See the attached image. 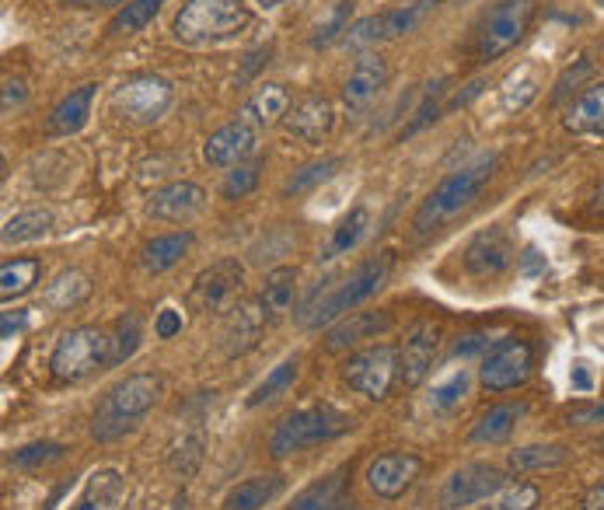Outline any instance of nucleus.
<instances>
[{"label": "nucleus", "mask_w": 604, "mask_h": 510, "mask_svg": "<svg viewBox=\"0 0 604 510\" xmlns=\"http://www.w3.org/2000/svg\"><path fill=\"white\" fill-rule=\"evenodd\" d=\"M496 154H479L475 161L454 168V172H447L437 186H433L430 197L420 203L416 217H413V228L420 238L441 231L447 221H454L457 213H465L475 200L479 192L490 186L493 172H496Z\"/></svg>", "instance_id": "1"}, {"label": "nucleus", "mask_w": 604, "mask_h": 510, "mask_svg": "<svg viewBox=\"0 0 604 510\" xmlns=\"http://www.w3.org/2000/svg\"><path fill=\"white\" fill-rule=\"evenodd\" d=\"M252 26V11L245 0H185L175 14V39L182 46H213L228 42Z\"/></svg>", "instance_id": "2"}, {"label": "nucleus", "mask_w": 604, "mask_h": 510, "mask_svg": "<svg viewBox=\"0 0 604 510\" xmlns=\"http://www.w3.org/2000/svg\"><path fill=\"white\" fill-rule=\"evenodd\" d=\"M161 388L164 384L158 374H130L127 381L112 384L102 409L94 412L91 433L99 437V441H115V437H123L133 427V420H140L143 412L154 409V402L161 399Z\"/></svg>", "instance_id": "3"}, {"label": "nucleus", "mask_w": 604, "mask_h": 510, "mask_svg": "<svg viewBox=\"0 0 604 510\" xmlns=\"http://www.w3.org/2000/svg\"><path fill=\"white\" fill-rule=\"evenodd\" d=\"M392 266H395L392 252H381V256H371L368 262H360L340 287L329 290V294H322V304H315L308 314H301V322L315 329V326H325L332 319H340V314H346L350 308L364 304L368 298L378 294L384 283H389Z\"/></svg>", "instance_id": "4"}, {"label": "nucleus", "mask_w": 604, "mask_h": 510, "mask_svg": "<svg viewBox=\"0 0 604 510\" xmlns=\"http://www.w3.org/2000/svg\"><path fill=\"white\" fill-rule=\"evenodd\" d=\"M353 427V420L343 409L335 406H308L301 412H290V417L276 427L273 441H270V454L273 458H290L311 444H322L340 437Z\"/></svg>", "instance_id": "5"}, {"label": "nucleus", "mask_w": 604, "mask_h": 510, "mask_svg": "<svg viewBox=\"0 0 604 510\" xmlns=\"http://www.w3.org/2000/svg\"><path fill=\"white\" fill-rule=\"evenodd\" d=\"M535 0H496V4L482 14L479 32H475V60L493 63L503 53H511L514 46L527 36L531 18H535Z\"/></svg>", "instance_id": "6"}, {"label": "nucleus", "mask_w": 604, "mask_h": 510, "mask_svg": "<svg viewBox=\"0 0 604 510\" xmlns=\"http://www.w3.org/2000/svg\"><path fill=\"white\" fill-rule=\"evenodd\" d=\"M109 363H112V336L94 326H81L60 336V343L50 357V371L57 381H84L88 374L109 368Z\"/></svg>", "instance_id": "7"}, {"label": "nucleus", "mask_w": 604, "mask_h": 510, "mask_svg": "<svg viewBox=\"0 0 604 510\" xmlns=\"http://www.w3.org/2000/svg\"><path fill=\"white\" fill-rule=\"evenodd\" d=\"M172 99H175V91L164 78L137 74L112 91V109L123 116L127 123L148 127V123H158V119L172 109Z\"/></svg>", "instance_id": "8"}, {"label": "nucleus", "mask_w": 604, "mask_h": 510, "mask_svg": "<svg viewBox=\"0 0 604 510\" xmlns=\"http://www.w3.org/2000/svg\"><path fill=\"white\" fill-rule=\"evenodd\" d=\"M399 378V350L389 343H378L368 350H356L346 363H343V381L360 392L364 399H389L392 384Z\"/></svg>", "instance_id": "9"}, {"label": "nucleus", "mask_w": 604, "mask_h": 510, "mask_svg": "<svg viewBox=\"0 0 604 510\" xmlns=\"http://www.w3.org/2000/svg\"><path fill=\"white\" fill-rule=\"evenodd\" d=\"M245 287V266L238 259H217L213 266L192 280L189 287V308L200 314H221L231 311Z\"/></svg>", "instance_id": "10"}, {"label": "nucleus", "mask_w": 604, "mask_h": 510, "mask_svg": "<svg viewBox=\"0 0 604 510\" xmlns=\"http://www.w3.org/2000/svg\"><path fill=\"white\" fill-rule=\"evenodd\" d=\"M433 11V0H409V4H399L392 11H381L374 18L356 21V26L346 32L350 46H374V42H395L402 36H413L423 21Z\"/></svg>", "instance_id": "11"}, {"label": "nucleus", "mask_w": 604, "mask_h": 510, "mask_svg": "<svg viewBox=\"0 0 604 510\" xmlns=\"http://www.w3.org/2000/svg\"><path fill=\"white\" fill-rule=\"evenodd\" d=\"M531 363H535V350H531L527 339H500V343L482 360V384L490 392H511V388L524 384L531 374Z\"/></svg>", "instance_id": "12"}, {"label": "nucleus", "mask_w": 604, "mask_h": 510, "mask_svg": "<svg viewBox=\"0 0 604 510\" xmlns=\"http://www.w3.org/2000/svg\"><path fill=\"white\" fill-rule=\"evenodd\" d=\"M506 486V476L496 466H486V461H472V466L451 472V479L441 490V510H462L472 507L479 500H490L493 493H500Z\"/></svg>", "instance_id": "13"}, {"label": "nucleus", "mask_w": 604, "mask_h": 510, "mask_svg": "<svg viewBox=\"0 0 604 510\" xmlns=\"http://www.w3.org/2000/svg\"><path fill=\"white\" fill-rule=\"evenodd\" d=\"M441 350V326L437 322H416L409 329L405 343L399 350V378L405 388H420L433 371V360Z\"/></svg>", "instance_id": "14"}, {"label": "nucleus", "mask_w": 604, "mask_h": 510, "mask_svg": "<svg viewBox=\"0 0 604 510\" xmlns=\"http://www.w3.org/2000/svg\"><path fill=\"white\" fill-rule=\"evenodd\" d=\"M465 262V273L469 277H479V280H493L500 273L511 270V262H514V246H511V238H506L503 228H490V231H482L469 241V249L462 256Z\"/></svg>", "instance_id": "15"}, {"label": "nucleus", "mask_w": 604, "mask_h": 510, "mask_svg": "<svg viewBox=\"0 0 604 510\" xmlns=\"http://www.w3.org/2000/svg\"><path fill=\"white\" fill-rule=\"evenodd\" d=\"M420 472H423V461L416 454L389 451V454H378L368 466V486L374 497L395 500L420 479Z\"/></svg>", "instance_id": "16"}, {"label": "nucleus", "mask_w": 604, "mask_h": 510, "mask_svg": "<svg viewBox=\"0 0 604 510\" xmlns=\"http://www.w3.org/2000/svg\"><path fill=\"white\" fill-rule=\"evenodd\" d=\"M255 143H259L255 127L245 123V119H234V123L210 133V140L203 143V161L213 168H234L255 151Z\"/></svg>", "instance_id": "17"}, {"label": "nucleus", "mask_w": 604, "mask_h": 510, "mask_svg": "<svg viewBox=\"0 0 604 510\" xmlns=\"http://www.w3.org/2000/svg\"><path fill=\"white\" fill-rule=\"evenodd\" d=\"M265 326H270V314H265L262 301H238L224 322V353L228 357L249 353L262 339Z\"/></svg>", "instance_id": "18"}, {"label": "nucleus", "mask_w": 604, "mask_h": 510, "mask_svg": "<svg viewBox=\"0 0 604 510\" xmlns=\"http://www.w3.org/2000/svg\"><path fill=\"white\" fill-rule=\"evenodd\" d=\"M203 210H207V192L197 182H172L158 189L148 200L151 217H158V221H175V224L192 221V217H200Z\"/></svg>", "instance_id": "19"}, {"label": "nucleus", "mask_w": 604, "mask_h": 510, "mask_svg": "<svg viewBox=\"0 0 604 510\" xmlns=\"http://www.w3.org/2000/svg\"><path fill=\"white\" fill-rule=\"evenodd\" d=\"M395 326L392 311H356L350 319L335 322L325 336V350L329 353H343L350 347H360L364 339H378L381 332H389Z\"/></svg>", "instance_id": "20"}, {"label": "nucleus", "mask_w": 604, "mask_h": 510, "mask_svg": "<svg viewBox=\"0 0 604 510\" xmlns=\"http://www.w3.org/2000/svg\"><path fill=\"white\" fill-rule=\"evenodd\" d=\"M384 84H389V63H384L378 53H364V57L353 63L350 78L343 84V102H346V109H353V112L368 109L378 99V94H381Z\"/></svg>", "instance_id": "21"}, {"label": "nucleus", "mask_w": 604, "mask_h": 510, "mask_svg": "<svg viewBox=\"0 0 604 510\" xmlns=\"http://www.w3.org/2000/svg\"><path fill=\"white\" fill-rule=\"evenodd\" d=\"M283 123L294 137H301L308 143H322L335 127V112H332L329 99H322V94H304V99H298L294 106H290Z\"/></svg>", "instance_id": "22"}, {"label": "nucleus", "mask_w": 604, "mask_h": 510, "mask_svg": "<svg viewBox=\"0 0 604 510\" xmlns=\"http://www.w3.org/2000/svg\"><path fill=\"white\" fill-rule=\"evenodd\" d=\"M94 88H99V84H81L70 94H63V99L53 106L50 119H46V130H50L53 137H74V133H81L84 123H88V116H91Z\"/></svg>", "instance_id": "23"}, {"label": "nucleus", "mask_w": 604, "mask_h": 510, "mask_svg": "<svg viewBox=\"0 0 604 510\" xmlns=\"http://www.w3.org/2000/svg\"><path fill=\"white\" fill-rule=\"evenodd\" d=\"M524 412H527L524 402H503V406L486 409L475 420V427L469 430V441L472 444H500V441H506V437L517 430V423L524 420Z\"/></svg>", "instance_id": "24"}, {"label": "nucleus", "mask_w": 604, "mask_h": 510, "mask_svg": "<svg viewBox=\"0 0 604 510\" xmlns=\"http://www.w3.org/2000/svg\"><path fill=\"white\" fill-rule=\"evenodd\" d=\"M290 106H294V102H290V91L283 84H262L245 102V109H241V119L252 123L255 130H262V127L270 130V127L280 123V119H286Z\"/></svg>", "instance_id": "25"}, {"label": "nucleus", "mask_w": 604, "mask_h": 510, "mask_svg": "<svg viewBox=\"0 0 604 510\" xmlns=\"http://www.w3.org/2000/svg\"><path fill=\"white\" fill-rule=\"evenodd\" d=\"M563 127L576 137L584 133H604V81L591 84L587 91H580L573 106L563 116Z\"/></svg>", "instance_id": "26"}, {"label": "nucleus", "mask_w": 604, "mask_h": 510, "mask_svg": "<svg viewBox=\"0 0 604 510\" xmlns=\"http://www.w3.org/2000/svg\"><path fill=\"white\" fill-rule=\"evenodd\" d=\"M91 294V280L88 273L81 270H63L53 277V283H46L42 290V304L50 308V311H74L88 301Z\"/></svg>", "instance_id": "27"}, {"label": "nucleus", "mask_w": 604, "mask_h": 510, "mask_svg": "<svg viewBox=\"0 0 604 510\" xmlns=\"http://www.w3.org/2000/svg\"><path fill=\"white\" fill-rule=\"evenodd\" d=\"M294 298H298V273L290 270V266H280V270L265 277L259 301H262L265 314H270V322L286 319L290 308H294Z\"/></svg>", "instance_id": "28"}, {"label": "nucleus", "mask_w": 604, "mask_h": 510, "mask_svg": "<svg viewBox=\"0 0 604 510\" xmlns=\"http://www.w3.org/2000/svg\"><path fill=\"white\" fill-rule=\"evenodd\" d=\"M283 493V479L280 476H255L238 482L224 500V510H262L270 507Z\"/></svg>", "instance_id": "29"}, {"label": "nucleus", "mask_w": 604, "mask_h": 510, "mask_svg": "<svg viewBox=\"0 0 604 510\" xmlns=\"http://www.w3.org/2000/svg\"><path fill=\"white\" fill-rule=\"evenodd\" d=\"M192 249V234L189 231H172V234H158L143 246V266L151 273H164Z\"/></svg>", "instance_id": "30"}, {"label": "nucleus", "mask_w": 604, "mask_h": 510, "mask_svg": "<svg viewBox=\"0 0 604 510\" xmlns=\"http://www.w3.org/2000/svg\"><path fill=\"white\" fill-rule=\"evenodd\" d=\"M119 497H123V476L112 469H102L88 479L81 500L70 510H112L119 503Z\"/></svg>", "instance_id": "31"}, {"label": "nucleus", "mask_w": 604, "mask_h": 510, "mask_svg": "<svg viewBox=\"0 0 604 510\" xmlns=\"http://www.w3.org/2000/svg\"><path fill=\"white\" fill-rule=\"evenodd\" d=\"M343 490H346V479H343V472H335V476H329V479H322L315 486H308V490L298 493L294 503H290L286 510H340L346 503Z\"/></svg>", "instance_id": "32"}, {"label": "nucleus", "mask_w": 604, "mask_h": 510, "mask_svg": "<svg viewBox=\"0 0 604 510\" xmlns=\"http://www.w3.org/2000/svg\"><path fill=\"white\" fill-rule=\"evenodd\" d=\"M511 469L514 472H548V469H563L570 461V451L563 444H527L511 451Z\"/></svg>", "instance_id": "33"}, {"label": "nucleus", "mask_w": 604, "mask_h": 510, "mask_svg": "<svg viewBox=\"0 0 604 510\" xmlns=\"http://www.w3.org/2000/svg\"><path fill=\"white\" fill-rule=\"evenodd\" d=\"M39 273H42L39 259H8L0 266V298L14 301L21 294H29V290L39 283Z\"/></svg>", "instance_id": "34"}, {"label": "nucleus", "mask_w": 604, "mask_h": 510, "mask_svg": "<svg viewBox=\"0 0 604 510\" xmlns=\"http://www.w3.org/2000/svg\"><path fill=\"white\" fill-rule=\"evenodd\" d=\"M50 228H53L50 210H21L4 224L0 238H4V246H21V241H36L42 234H50Z\"/></svg>", "instance_id": "35"}, {"label": "nucleus", "mask_w": 604, "mask_h": 510, "mask_svg": "<svg viewBox=\"0 0 604 510\" xmlns=\"http://www.w3.org/2000/svg\"><path fill=\"white\" fill-rule=\"evenodd\" d=\"M368 224H371V213H368V207H353V210L343 217V221L332 228L329 249H325V256H322V259H335V256H343V252L356 249V241L364 238Z\"/></svg>", "instance_id": "36"}, {"label": "nucleus", "mask_w": 604, "mask_h": 510, "mask_svg": "<svg viewBox=\"0 0 604 510\" xmlns=\"http://www.w3.org/2000/svg\"><path fill=\"white\" fill-rule=\"evenodd\" d=\"M161 4H164V0H127V4L119 8V14L112 18L109 32L112 36H137V32H143L158 18Z\"/></svg>", "instance_id": "37"}, {"label": "nucleus", "mask_w": 604, "mask_h": 510, "mask_svg": "<svg viewBox=\"0 0 604 510\" xmlns=\"http://www.w3.org/2000/svg\"><path fill=\"white\" fill-rule=\"evenodd\" d=\"M298 374H301V360H298V357L283 360L280 368H273L270 374H265V381H262V384L255 388V392L249 396V406H262V402H270V399L283 396L286 388L298 381Z\"/></svg>", "instance_id": "38"}, {"label": "nucleus", "mask_w": 604, "mask_h": 510, "mask_svg": "<svg viewBox=\"0 0 604 510\" xmlns=\"http://www.w3.org/2000/svg\"><path fill=\"white\" fill-rule=\"evenodd\" d=\"M542 503V490L535 482H506L500 493L490 497V510H535Z\"/></svg>", "instance_id": "39"}, {"label": "nucleus", "mask_w": 604, "mask_h": 510, "mask_svg": "<svg viewBox=\"0 0 604 510\" xmlns=\"http://www.w3.org/2000/svg\"><path fill=\"white\" fill-rule=\"evenodd\" d=\"M140 336H143V322H140V314L130 311L123 314V319L115 322V332H112V363H123L137 353L140 347Z\"/></svg>", "instance_id": "40"}, {"label": "nucleus", "mask_w": 604, "mask_h": 510, "mask_svg": "<svg viewBox=\"0 0 604 510\" xmlns=\"http://www.w3.org/2000/svg\"><path fill=\"white\" fill-rule=\"evenodd\" d=\"M259 176H262V158L234 164L231 172H228V179H224V186H221L224 200H245L249 192L259 186Z\"/></svg>", "instance_id": "41"}, {"label": "nucleus", "mask_w": 604, "mask_h": 510, "mask_svg": "<svg viewBox=\"0 0 604 510\" xmlns=\"http://www.w3.org/2000/svg\"><path fill=\"white\" fill-rule=\"evenodd\" d=\"M340 164H343L340 158H325V161L308 164V168H301V172H294V179H286V182H283V192H294V197H298V192H304V189H311V186L325 182Z\"/></svg>", "instance_id": "42"}, {"label": "nucleus", "mask_w": 604, "mask_h": 510, "mask_svg": "<svg viewBox=\"0 0 604 510\" xmlns=\"http://www.w3.org/2000/svg\"><path fill=\"white\" fill-rule=\"evenodd\" d=\"M67 454L63 444H53V441H39V444H26L21 451H14V466L18 469H39V466H50V461H60Z\"/></svg>", "instance_id": "43"}, {"label": "nucleus", "mask_w": 604, "mask_h": 510, "mask_svg": "<svg viewBox=\"0 0 604 510\" xmlns=\"http://www.w3.org/2000/svg\"><path fill=\"white\" fill-rule=\"evenodd\" d=\"M350 14H353V0H340L335 11L329 14V21H322L315 32V46H329L332 39H340L350 32Z\"/></svg>", "instance_id": "44"}, {"label": "nucleus", "mask_w": 604, "mask_h": 510, "mask_svg": "<svg viewBox=\"0 0 604 510\" xmlns=\"http://www.w3.org/2000/svg\"><path fill=\"white\" fill-rule=\"evenodd\" d=\"M469 388H472V374L469 371H457L451 381H444L437 392H433V406H437L441 412L454 409V406H462V399L469 396Z\"/></svg>", "instance_id": "45"}, {"label": "nucleus", "mask_w": 604, "mask_h": 510, "mask_svg": "<svg viewBox=\"0 0 604 510\" xmlns=\"http://www.w3.org/2000/svg\"><path fill=\"white\" fill-rule=\"evenodd\" d=\"M200 461H203V441H200V437H185V441L172 451V469L182 472L185 479L200 469Z\"/></svg>", "instance_id": "46"}, {"label": "nucleus", "mask_w": 604, "mask_h": 510, "mask_svg": "<svg viewBox=\"0 0 604 510\" xmlns=\"http://www.w3.org/2000/svg\"><path fill=\"white\" fill-rule=\"evenodd\" d=\"M591 74H594V63H591V60L584 57V60H580L576 67H570L566 74L560 78V84H555V91H552V99L560 102L563 94H570V91H573V88H576L580 81H584V78H591Z\"/></svg>", "instance_id": "47"}, {"label": "nucleus", "mask_w": 604, "mask_h": 510, "mask_svg": "<svg viewBox=\"0 0 604 510\" xmlns=\"http://www.w3.org/2000/svg\"><path fill=\"white\" fill-rule=\"evenodd\" d=\"M566 423L570 427H597V423H604V399L587 402V406H573L566 412Z\"/></svg>", "instance_id": "48"}, {"label": "nucleus", "mask_w": 604, "mask_h": 510, "mask_svg": "<svg viewBox=\"0 0 604 510\" xmlns=\"http://www.w3.org/2000/svg\"><path fill=\"white\" fill-rule=\"evenodd\" d=\"M490 343H493V339H490L486 332H469V336H462V339L454 343V353H457V357H475V353L486 350Z\"/></svg>", "instance_id": "49"}, {"label": "nucleus", "mask_w": 604, "mask_h": 510, "mask_svg": "<svg viewBox=\"0 0 604 510\" xmlns=\"http://www.w3.org/2000/svg\"><path fill=\"white\" fill-rule=\"evenodd\" d=\"M154 332H158V339H172V336H179V332H182V314H179L175 308H164V311L158 314V322H154Z\"/></svg>", "instance_id": "50"}, {"label": "nucleus", "mask_w": 604, "mask_h": 510, "mask_svg": "<svg viewBox=\"0 0 604 510\" xmlns=\"http://www.w3.org/2000/svg\"><path fill=\"white\" fill-rule=\"evenodd\" d=\"M21 102H26V84L14 78H4V112H11Z\"/></svg>", "instance_id": "51"}, {"label": "nucleus", "mask_w": 604, "mask_h": 510, "mask_svg": "<svg viewBox=\"0 0 604 510\" xmlns=\"http://www.w3.org/2000/svg\"><path fill=\"white\" fill-rule=\"evenodd\" d=\"M580 507H584V510H604V479L594 482L591 490L580 497Z\"/></svg>", "instance_id": "52"}, {"label": "nucleus", "mask_w": 604, "mask_h": 510, "mask_svg": "<svg viewBox=\"0 0 604 510\" xmlns=\"http://www.w3.org/2000/svg\"><path fill=\"white\" fill-rule=\"evenodd\" d=\"M53 4H74V8H115L127 0H53Z\"/></svg>", "instance_id": "53"}, {"label": "nucleus", "mask_w": 604, "mask_h": 510, "mask_svg": "<svg viewBox=\"0 0 604 510\" xmlns=\"http://www.w3.org/2000/svg\"><path fill=\"white\" fill-rule=\"evenodd\" d=\"M21 326H26V314H21V311H18V314H11V311H8V314H4V329H0V336L11 339V332H18Z\"/></svg>", "instance_id": "54"}, {"label": "nucleus", "mask_w": 604, "mask_h": 510, "mask_svg": "<svg viewBox=\"0 0 604 510\" xmlns=\"http://www.w3.org/2000/svg\"><path fill=\"white\" fill-rule=\"evenodd\" d=\"M538 266H542V262H538V252L531 249V252H527V262H524V273H538Z\"/></svg>", "instance_id": "55"}, {"label": "nucleus", "mask_w": 604, "mask_h": 510, "mask_svg": "<svg viewBox=\"0 0 604 510\" xmlns=\"http://www.w3.org/2000/svg\"><path fill=\"white\" fill-rule=\"evenodd\" d=\"M591 207H594V213H601V217H604V182L597 186V192H594V203H591Z\"/></svg>", "instance_id": "56"}, {"label": "nucleus", "mask_w": 604, "mask_h": 510, "mask_svg": "<svg viewBox=\"0 0 604 510\" xmlns=\"http://www.w3.org/2000/svg\"><path fill=\"white\" fill-rule=\"evenodd\" d=\"M259 4L265 8V11H273V8H280V4H286V0H259Z\"/></svg>", "instance_id": "57"}, {"label": "nucleus", "mask_w": 604, "mask_h": 510, "mask_svg": "<svg viewBox=\"0 0 604 510\" xmlns=\"http://www.w3.org/2000/svg\"><path fill=\"white\" fill-rule=\"evenodd\" d=\"M340 510H356V503H350V500H346V503H343Z\"/></svg>", "instance_id": "58"}, {"label": "nucleus", "mask_w": 604, "mask_h": 510, "mask_svg": "<svg viewBox=\"0 0 604 510\" xmlns=\"http://www.w3.org/2000/svg\"><path fill=\"white\" fill-rule=\"evenodd\" d=\"M597 448H601V451H604V433H601V441H597Z\"/></svg>", "instance_id": "59"}, {"label": "nucleus", "mask_w": 604, "mask_h": 510, "mask_svg": "<svg viewBox=\"0 0 604 510\" xmlns=\"http://www.w3.org/2000/svg\"><path fill=\"white\" fill-rule=\"evenodd\" d=\"M594 4H597V8H604V0H594Z\"/></svg>", "instance_id": "60"}]
</instances>
